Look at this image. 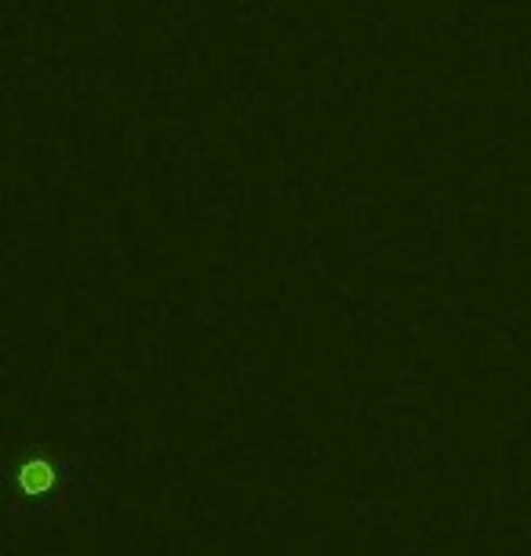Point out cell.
<instances>
[{"label": "cell", "mask_w": 531, "mask_h": 556, "mask_svg": "<svg viewBox=\"0 0 531 556\" xmlns=\"http://www.w3.org/2000/svg\"><path fill=\"white\" fill-rule=\"evenodd\" d=\"M62 480H66V466H59V462L48 455L23 458V466H18V473H15V484L26 498L51 495L55 488H62Z\"/></svg>", "instance_id": "1"}]
</instances>
